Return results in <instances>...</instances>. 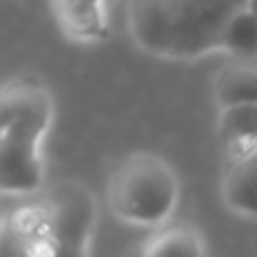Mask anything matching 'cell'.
I'll return each instance as SVG.
<instances>
[{"label":"cell","instance_id":"6da1fadb","mask_svg":"<svg viewBox=\"0 0 257 257\" xmlns=\"http://www.w3.org/2000/svg\"><path fill=\"white\" fill-rule=\"evenodd\" d=\"M246 0H128V25L140 48L165 59L217 52L228 18Z\"/></svg>","mask_w":257,"mask_h":257},{"label":"cell","instance_id":"7a4b0ae2","mask_svg":"<svg viewBox=\"0 0 257 257\" xmlns=\"http://www.w3.org/2000/svg\"><path fill=\"white\" fill-rule=\"evenodd\" d=\"M178 201V181L169 163L154 154H133L108 181V205L120 221L158 226Z\"/></svg>","mask_w":257,"mask_h":257},{"label":"cell","instance_id":"3957f363","mask_svg":"<svg viewBox=\"0 0 257 257\" xmlns=\"http://www.w3.org/2000/svg\"><path fill=\"white\" fill-rule=\"evenodd\" d=\"M52 104L41 95L0 136V190L34 192L43 181L41 140L50 124Z\"/></svg>","mask_w":257,"mask_h":257},{"label":"cell","instance_id":"277c9868","mask_svg":"<svg viewBox=\"0 0 257 257\" xmlns=\"http://www.w3.org/2000/svg\"><path fill=\"white\" fill-rule=\"evenodd\" d=\"M50 226L59 250L72 255L84 253L95 226L93 196L79 185H63L54 199Z\"/></svg>","mask_w":257,"mask_h":257},{"label":"cell","instance_id":"5b68a950","mask_svg":"<svg viewBox=\"0 0 257 257\" xmlns=\"http://www.w3.org/2000/svg\"><path fill=\"white\" fill-rule=\"evenodd\" d=\"M57 18L75 41H102L106 36L104 0H52Z\"/></svg>","mask_w":257,"mask_h":257},{"label":"cell","instance_id":"8992f818","mask_svg":"<svg viewBox=\"0 0 257 257\" xmlns=\"http://www.w3.org/2000/svg\"><path fill=\"white\" fill-rule=\"evenodd\" d=\"M223 199L232 210L257 217V149L239 156L226 178H223Z\"/></svg>","mask_w":257,"mask_h":257},{"label":"cell","instance_id":"52a82bcc","mask_svg":"<svg viewBox=\"0 0 257 257\" xmlns=\"http://www.w3.org/2000/svg\"><path fill=\"white\" fill-rule=\"evenodd\" d=\"M219 133L223 145L235 151L237 158L257 149V104L221 106Z\"/></svg>","mask_w":257,"mask_h":257},{"label":"cell","instance_id":"ba28073f","mask_svg":"<svg viewBox=\"0 0 257 257\" xmlns=\"http://www.w3.org/2000/svg\"><path fill=\"white\" fill-rule=\"evenodd\" d=\"M219 106L232 104H257V68L232 66L219 75L214 84Z\"/></svg>","mask_w":257,"mask_h":257},{"label":"cell","instance_id":"9c48e42d","mask_svg":"<svg viewBox=\"0 0 257 257\" xmlns=\"http://www.w3.org/2000/svg\"><path fill=\"white\" fill-rule=\"evenodd\" d=\"M219 50L244 59L257 57V16L248 7H241L228 18L221 32Z\"/></svg>","mask_w":257,"mask_h":257},{"label":"cell","instance_id":"30bf717a","mask_svg":"<svg viewBox=\"0 0 257 257\" xmlns=\"http://www.w3.org/2000/svg\"><path fill=\"white\" fill-rule=\"evenodd\" d=\"M147 255H203V246L201 239L190 230V228H172L165 230L163 235L154 237L151 244L145 250Z\"/></svg>","mask_w":257,"mask_h":257},{"label":"cell","instance_id":"8fae6325","mask_svg":"<svg viewBox=\"0 0 257 257\" xmlns=\"http://www.w3.org/2000/svg\"><path fill=\"white\" fill-rule=\"evenodd\" d=\"M41 95L43 90L36 86H9V88L0 90V136Z\"/></svg>","mask_w":257,"mask_h":257},{"label":"cell","instance_id":"7c38bea8","mask_svg":"<svg viewBox=\"0 0 257 257\" xmlns=\"http://www.w3.org/2000/svg\"><path fill=\"white\" fill-rule=\"evenodd\" d=\"M246 7H248L250 12H253L255 16H257V0H246Z\"/></svg>","mask_w":257,"mask_h":257}]
</instances>
